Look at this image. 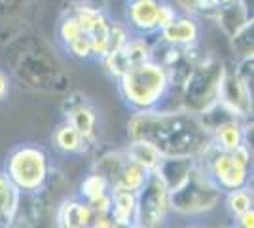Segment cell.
<instances>
[{
	"label": "cell",
	"mask_w": 254,
	"mask_h": 228,
	"mask_svg": "<svg viewBox=\"0 0 254 228\" xmlns=\"http://www.w3.org/2000/svg\"><path fill=\"white\" fill-rule=\"evenodd\" d=\"M233 227L235 228H254V209L247 211L245 215L237 217L233 221Z\"/></svg>",
	"instance_id": "obj_31"
},
{
	"label": "cell",
	"mask_w": 254,
	"mask_h": 228,
	"mask_svg": "<svg viewBox=\"0 0 254 228\" xmlns=\"http://www.w3.org/2000/svg\"><path fill=\"white\" fill-rule=\"evenodd\" d=\"M52 143L57 151L66 154V156H82V154H85V152L91 149L84 141V137L68 122H64V120L53 130Z\"/></svg>",
	"instance_id": "obj_18"
},
{
	"label": "cell",
	"mask_w": 254,
	"mask_h": 228,
	"mask_svg": "<svg viewBox=\"0 0 254 228\" xmlns=\"http://www.w3.org/2000/svg\"><path fill=\"white\" fill-rule=\"evenodd\" d=\"M251 128H253V124L249 126V122H243V120H226L211 131V145L222 152H233L243 145L251 147V143H249Z\"/></svg>",
	"instance_id": "obj_15"
},
{
	"label": "cell",
	"mask_w": 254,
	"mask_h": 228,
	"mask_svg": "<svg viewBox=\"0 0 254 228\" xmlns=\"http://www.w3.org/2000/svg\"><path fill=\"white\" fill-rule=\"evenodd\" d=\"M222 228H235V227H233V225H232V227H222Z\"/></svg>",
	"instance_id": "obj_34"
},
{
	"label": "cell",
	"mask_w": 254,
	"mask_h": 228,
	"mask_svg": "<svg viewBox=\"0 0 254 228\" xmlns=\"http://www.w3.org/2000/svg\"><path fill=\"white\" fill-rule=\"evenodd\" d=\"M177 6L182 10V13L197 17V19H201V17L212 19L214 11H216V6L212 0H177Z\"/></svg>",
	"instance_id": "obj_28"
},
{
	"label": "cell",
	"mask_w": 254,
	"mask_h": 228,
	"mask_svg": "<svg viewBox=\"0 0 254 228\" xmlns=\"http://www.w3.org/2000/svg\"><path fill=\"white\" fill-rule=\"evenodd\" d=\"M127 137L129 141H142L154 147L163 158L197 160L211 147V133L199 116L182 109L131 114Z\"/></svg>",
	"instance_id": "obj_1"
},
{
	"label": "cell",
	"mask_w": 254,
	"mask_h": 228,
	"mask_svg": "<svg viewBox=\"0 0 254 228\" xmlns=\"http://www.w3.org/2000/svg\"><path fill=\"white\" fill-rule=\"evenodd\" d=\"M254 21L253 17L245 23L243 27L233 34L230 38V44H232V50L235 52V55L239 59H249L254 55Z\"/></svg>",
	"instance_id": "obj_27"
},
{
	"label": "cell",
	"mask_w": 254,
	"mask_h": 228,
	"mask_svg": "<svg viewBox=\"0 0 254 228\" xmlns=\"http://www.w3.org/2000/svg\"><path fill=\"white\" fill-rule=\"evenodd\" d=\"M124 154L129 162L137 163L146 173H154L158 169L159 162L163 160V156L154 147L142 141H129V145L124 149Z\"/></svg>",
	"instance_id": "obj_21"
},
{
	"label": "cell",
	"mask_w": 254,
	"mask_h": 228,
	"mask_svg": "<svg viewBox=\"0 0 254 228\" xmlns=\"http://www.w3.org/2000/svg\"><path fill=\"white\" fill-rule=\"evenodd\" d=\"M10 91H11V78H10V75H8L4 69H0V103H2V101H6V99L10 97Z\"/></svg>",
	"instance_id": "obj_29"
},
{
	"label": "cell",
	"mask_w": 254,
	"mask_h": 228,
	"mask_svg": "<svg viewBox=\"0 0 254 228\" xmlns=\"http://www.w3.org/2000/svg\"><path fill=\"white\" fill-rule=\"evenodd\" d=\"M193 165H195L193 158H163L154 173L163 181V185L171 192L188 177Z\"/></svg>",
	"instance_id": "obj_19"
},
{
	"label": "cell",
	"mask_w": 254,
	"mask_h": 228,
	"mask_svg": "<svg viewBox=\"0 0 254 228\" xmlns=\"http://www.w3.org/2000/svg\"><path fill=\"white\" fill-rule=\"evenodd\" d=\"M218 105L228 110L233 118L243 120V122H247L249 116L253 114V89L245 86L235 76L233 69H228V67H226L222 86H220Z\"/></svg>",
	"instance_id": "obj_12"
},
{
	"label": "cell",
	"mask_w": 254,
	"mask_h": 228,
	"mask_svg": "<svg viewBox=\"0 0 254 228\" xmlns=\"http://www.w3.org/2000/svg\"><path fill=\"white\" fill-rule=\"evenodd\" d=\"M251 17H253L251 15V6L245 0H237V2H233L232 6L218 8L214 11L212 21H216V25L222 29V33L228 38H232L233 34L237 33Z\"/></svg>",
	"instance_id": "obj_16"
},
{
	"label": "cell",
	"mask_w": 254,
	"mask_h": 228,
	"mask_svg": "<svg viewBox=\"0 0 254 228\" xmlns=\"http://www.w3.org/2000/svg\"><path fill=\"white\" fill-rule=\"evenodd\" d=\"M224 73L226 65L222 59L214 55H201V59L193 65L186 82L180 87V109L193 116H201L211 110L220 97Z\"/></svg>",
	"instance_id": "obj_5"
},
{
	"label": "cell",
	"mask_w": 254,
	"mask_h": 228,
	"mask_svg": "<svg viewBox=\"0 0 254 228\" xmlns=\"http://www.w3.org/2000/svg\"><path fill=\"white\" fill-rule=\"evenodd\" d=\"M118 93L133 114L159 110L173 91L167 69L148 59L129 67L116 80Z\"/></svg>",
	"instance_id": "obj_3"
},
{
	"label": "cell",
	"mask_w": 254,
	"mask_h": 228,
	"mask_svg": "<svg viewBox=\"0 0 254 228\" xmlns=\"http://www.w3.org/2000/svg\"><path fill=\"white\" fill-rule=\"evenodd\" d=\"M108 217L118 225L133 227L137 219V194L127 190H110V213ZM137 227V225H135Z\"/></svg>",
	"instance_id": "obj_17"
},
{
	"label": "cell",
	"mask_w": 254,
	"mask_h": 228,
	"mask_svg": "<svg viewBox=\"0 0 254 228\" xmlns=\"http://www.w3.org/2000/svg\"><path fill=\"white\" fill-rule=\"evenodd\" d=\"M222 200L224 204H226V209H228L230 217L235 221L237 217H241L247 211L253 209V188L247 186V188H239V190H233V192H226Z\"/></svg>",
	"instance_id": "obj_25"
},
{
	"label": "cell",
	"mask_w": 254,
	"mask_h": 228,
	"mask_svg": "<svg viewBox=\"0 0 254 228\" xmlns=\"http://www.w3.org/2000/svg\"><path fill=\"white\" fill-rule=\"evenodd\" d=\"M95 211L89 204L78 196L64 198L55 209V227L57 228H89L95 223Z\"/></svg>",
	"instance_id": "obj_14"
},
{
	"label": "cell",
	"mask_w": 254,
	"mask_h": 228,
	"mask_svg": "<svg viewBox=\"0 0 254 228\" xmlns=\"http://www.w3.org/2000/svg\"><path fill=\"white\" fill-rule=\"evenodd\" d=\"M148 177H150V173H146L142 167H138L137 163L127 160V163L124 165V169H122L120 179H118V183L114 188H118V190H127V192H131V194H137L138 190L146 185ZM114 188H112V190H114Z\"/></svg>",
	"instance_id": "obj_24"
},
{
	"label": "cell",
	"mask_w": 254,
	"mask_h": 228,
	"mask_svg": "<svg viewBox=\"0 0 254 228\" xmlns=\"http://www.w3.org/2000/svg\"><path fill=\"white\" fill-rule=\"evenodd\" d=\"M212 2H214L216 10H218V8H226V6H232L233 2H237V0H212Z\"/></svg>",
	"instance_id": "obj_32"
},
{
	"label": "cell",
	"mask_w": 254,
	"mask_h": 228,
	"mask_svg": "<svg viewBox=\"0 0 254 228\" xmlns=\"http://www.w3.org/2000/svg\"><path fill=\"white\" fill-rule=\"evenodd\" d=\"M188 228H203V227H188Z\"/></svg>",
	"instance_id": "obj_33"
},
{
	"label": "cell",
	"mask_w": 254,
	"mask_h": 228,
	"mask_svg": "<svg viewBox=\"0 0 254 228\" xmlns=\"http://www.w3.org/2000/svg\"><path fill=\"white\" fill-rule=\"evenodd\" d=\"M2 171L21 196H36L46 192L53 173L50 152L36 143H21L13 147Z\"/></svg>",
	"instance_id": "obj_4"
},
{
	"label": "cell",
	"mask_w": 254,
	"mask_h": 228,
	"mask_svg": "<svg viewBox=\"0 0 254 228\" xmlns=\"http://www.w3.org/2000/svg\"><path fill=\"white\" fill-rule=\"evenodd\" d=\"M110 185L106 183L105 177H101L95 171H89V173L84 177V181L80 183V190H78V198L84 200L85 204H95L97 200L105 198V196L110 194Z\"/></svg>",
	"instance_id": "obj_23"
},
{
	"label": "cell",
	"mask_w": 254,
	"mask_h": 228,
	"mask_svg": "<svg viewBox=\"0 0 254 228\" xmlns=\"http://www.w3.org/2000/svg\"><path fill=\"white\" fill-rule=\"evenodd\" d=\"M203 25L201 19L191 17L186 13H177L175 19L167 23L158 34V40L171 48H179V50H191L197 48V44L201 40Z\"/></svg>",
	"instance_id": "obj_13"
},
{
	"label": "cell",
	"mask_w": 254,
	"mask_h": 228,
	"mask_svg": "<svg viewBox=\"0 0 254 228\" xmlns=\"http://www.w3.org/2000/svg\"><path fill=\"white\" fill-rule=\"evenodd\" d=\"M195 162L224 194L251 186L253 147L243 145L233 152H222L211 145Z\"/></svg>",
	"instance_id": "obj_6"
},
{
	"label": "cell",
	"mask_w": 254,
	"mask_h": 228,
	"mask_svg": "<svg viewBox=\"0 0 254 228\" xmlns=\"http://www.w3.org/2000/svg\"><path fill=\"white\" fill-rule=\"evenodd\" d=\"M245 2H247V4H249V0H245ZM249 6H251V4H249Z\"/></svg>",
	"instance_id": "obj_35"
},
{
	"label": "cell",
	"mask_w": 254,
	"mask_h": 228,
	"mask_svg": "<svg viewBox=\"0 0 254 228\" xmlns=\"http://www.w3.org/2000/svg\"><path fill=\"white\" fill-rule=\"evenodd\" d=\"M55 34H57V44L66 50L68 46L72 42H76L84 31H82V27H80V23L76 21V17L70 13V10H66L59 17V21H57V29H55Z\"/></svg>",
	"instance_id": "obj_26"
},
{
	"label": "cell",
	"mask_w": 254,
	"mask_h": 228,
	"mask_svg": "<svg viewBox=\"0 0 254 228\" xmlns=\"http://www.w3.org/2000/svg\"><path fill=\"white\" fill-rule=\"evenodd\" d=\"M63 116L64 122H68L93 149L99 141V114L87 97L76 91H68V95L63 99Z\"/></svg>",
	"instance_id": "obj_10"
},
{
	"label": "cell",
	"mask_w": 254,
	"mask_h": 228,
	"mask_svg": "<svg viewBox=\"0 0 254 228\" xmlns=\"http://www.w3.org/2000/svg\"><path fill=\"white\" fill-rule=\"evenodd\" d=\"M179 11L167 0H127L126 25L133 38H148L175 19Z\"/></svg>",
	"instance_id": "obj_8"
},
{
	"label": "cell",
	"mask_w": 254,
	"mask_h": 228,
	"mask_svg": "<svg viewBox=\"0 0 254 228\" xmlns=\"http://www.w3.org/2000/svg\"><path fill=\"white\" fill-rule=\"evenodd\" d=\"M222 198L224 192L195 162L188 177L169 192V204L173 213L195 217L216 209Z\"/></svg>",
	"instance_id": "obj_7"
},
{
	"label": "cell",
	"mask_w": 254,
	"mask_h": 228,
	"mask_svg": "<svg viewBox=\"0 0 254 228\" xmlns=\"http://www.w3.org/2000/svg\"><path fill=\"white\" fill-rule=\"evenodd\" d=\"M93 227H95V228H137L135 225H133V227H124V225H118V223H114V221L108 217V215H99V217H95Z\"/></svg>",
	"instance_id": "obj_30"
},
{
	"label": "cell",
	"mask_w": 254,
	"mask_h": 228,
	"mask_svg": "<svg viewBox=\"0 0 254 228\" xmlns=\"http://www.w3.org/2000/svg\"><path fill=\"white\" fill-rule=\"evenodd\" d=\"M89 228H95V227H89Z\"/></svg>",
	"instance_id": "obj_36"
},
{
	"label": "cell",
	"mask_w": 254,
	"mask_h": 228,
	"mask_svg": "<svg viewBox=\"0 0 254 228\" xmlns=\"http://www.w3.org/2000/svg\"><path fill=\"white\" fill-rule=\"evenodd\" d=\"M4 65L10 78L36 93H68L72 78L63 59L42 34L23 31L6 42Z\"/></svg>",
	"instance_id": "obj_2"
},
{
	"label": "cell",
	"mask_w": 254,
	"mask_h": 228,
	"mask_svg": "<svg viewBox=\"0 0 254 228\" xmlns=\"http://www.w3.org/2000/svg\"><path fill=\"white\" fill-rule=\"evenodd\" d=\"M21 194L11 185L6 173L0 169V228H8L17 215Z\"/></svg>",
	"instance_id": "obj_20"
},
{
	"label": "cell",
	"mask_w": 254,
	"mask_h": 228,
	"mask_svg": "<svg viewBox=\"0 0 254 228\" xmlns=\"http://www.w3.org/2000/svg\"><path fill=\"white\" fill-rule=\"evenodd\" d=\"M126 163H127V158L126 154H124V151H108L105 154H101L95 162H93L91 171H95L101 177H105L106 183L110 185V188H114Z\"/></svg>",
	"instance_id": "obj_22"
},
{
	"label": "cell",
	"mask_w": 254,
	"mask_h": 228,
	"mask_svg": "<svg viewBox=\"0 0 254 228\" xmlns=\"http://www.w3.org/2000/svg\"><path fill=\"white\" fill-rule=\"evenodd\" d=\"M171 213L169 190L156 173L137 192V228H163Z\"/></svg>",
	"instance_id": "obj_9"
},
{
	"label": "cell",
	"mask_w": 254,
	"mask_h": 228,
	"mask_svg": "<svg viewBox=\"0 0 254 228\" xmlns=\"http://www.w3.org/2000/svg\"><path fill=\"white\" fill-rule=\"evenodd\" d=\"M40 6L42 0H0V44L29 31Z\"/></svg>",
	"instance_id": "obj_11"
}]
</instances>
